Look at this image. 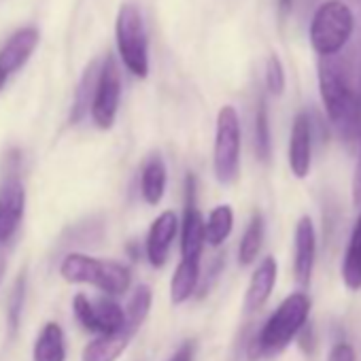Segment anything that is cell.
Returning <instances> with one entry per match:
<instances>
[{
  "instance_id": "obj_18",
  "label": "cell",
  "mask_w": 361,
  "mask_h": 361,
  "mask_svg": "<svg viewBox=\"0 0 361 361\" xmlns=\"http://www.w3.org/2000/svg\"><path fill=\"white\" fill-rule=\"evenodd\" d=\"M200 285V259H183L176 264L170 279V302L172 306L185 304Z\"/></svg>"
},
{
  "instance_id": "obj_27",
  "label": "cell",
  "mask_w": 361,
  "mask_h": 361,
  "mask_svg": "<svg viewBox=\"0 0 361 361\" xmlns=\"http://www.w3.org/2000/svg\"><path fill=\"white\" fill-rule=\"evenodd\" d=\"M287 87V77H285V66L276 54H272L266 62V90L270 96H283Z\"/></svg>"
},
{
  "instance_id": "obj_21",
  "label": "cell",
  "mask_w": 361,
  "mask_h": 361,
  "mask_svg": "<svg viewBox=\"0 0 361 361\" xmlns=\"http://www.w3.org/2000/svg\"><path fill=\"white\" fill-rule=\"evenodd\" d=\"M32 361H66V338L62 325L49 321L37 336Z\"/></svg>"
},
{
  "instance_id": "obj_31",
  "label": "cell",
  "mask_w": 361,
  "mask_h": 361,
  "mask_svg": "<svg viewBox=\"0 0 361 361\" xmlns=\"http://www.w3.org/2000/svg\"><path fill=\"white\" fill-rule=\"evenodd\" d=\"M5 272H7V257L3 251H0V283H3V279H5Z\"/></svg>"
},
{
  "instance_id": "obj_2",
  "label": "cell",
  "mask_w": 361,
  "mask_h": 361,
  "mask_svg": "<svg viewBox=\"0 0 361 361\" xmlns=\"http://www.w3.org/2000/svg\"><path fill=\"white\" fill-rule=\"evenodd\" d=\"M310 298L304 291H295L287 295L276 310L268 317V321L262 325V329L255 334V338L249 344V357L251 361L270 359L279 353H283L308 325L310 317Z\"/></svg>"
},
{
  "instance_id": "obj_23",
  "label": "cell",
  "mask_w": 361,
  "mask_h": 361,
  "mask_svg": "<svg viewBox=\"0 0 361 361\" xmlns=\"http://www.w3.org/2000/svg\"><path fill=\"white\" fill-rule=\"evenodd\" d=\"M234 230V211L230 204L215 207L207 217V245L221 247Z\"/></svg>"
},
{
  "instance_id": "obj_8",
  "label": "cell",
  "mask_w": 361,
  "mask_h": 361,
  "mask_svg": "<svg viewBox=\"0 0 361 361\" xmlns=\"http://www.w3.org/2000/svg\"><path fill=\"white\" fill-rule=\"evenodd\" d=\"M73 312L85 331L96 336H111L126 327V308H121L113 298L90 300L85 293L73 298Z\"/></svg>"
},
{
  "instance_id": "obj_29",
  "label": "cell",
  "mask_w": 361,
  "mask_h": 361,
  "mask_svg": "<svg viewBox=\"0 0 361 361\" xmlns=\"http://www.w3.org/2000/svg\"><path fill=\"white\" fill-rule=\"evenodd\" d=\"M196 350H198V344L194 340H185L183 344H180L168 361H194L196 359Z\"/></svg>"
},
{
  "instance_id": "obj_4",
  "label": "cell",
  "mask_w": 361,
  "mask_h": 361,
  "mask_svg": "<svg viewBox=\"0 0 361 361\" xmlns=\"http://www.w3.org/2000/svg\"><path fill=\"white\" fill-rule=\"evenodd\" d=\"M355 18L344 0H325L310 22V45L321 58H336L350 41Z\"/></svg>"
},
{
  "instance_id": "obj_12",
  "label": "cell",
  "mask_w": 361,
  "mask_h": 361,
  "mask_svg": "<svg viewBox=\"0 0 361 361\" xmlns=\"http://www.w3.org/2000/svg\"><path fill=\"white\" fill-rule=\"evenodd\" d=\"M317 262V230L308 215L300 217L293 230V279L300 287L310 283Z\"/></svg>"
},
{
  "instance_id": "obj_9",
  "label": "cell",
  "mask_w": 361,
  "mask_h": 361,
  "mask_svg": "<svg viewBox=\"0 0 361 361\" xmlns=\"http://www.w3.org/2000/svg\"><path fill=\"white\" fill-rule=\"evenodd\" d=\"M119 102H121V75H119L117 60L109 54L102 60L92 111H90L92 121L98 130H111L115 126Z\"/></svg>"
},
{
  "instance_id": "obj_3",
  "label": "cell",
  "mask_w": 361,
  "mask_h": 361,
  "mask_svg": "<svg viewBox=\"0 0 361 361\" xmlns=\"http://www.w3.org/2000/svg\"><path fill=\"white\" fill-rule=\"evenodd\" d=\"M60 274L73 285H92L106 295H123L132 285L128 266L113 259H98L85 253H68L60 264Z\"/></svg>"
},
{
  "instance_id": "obj_5",
  "label": "cell",
  "mask_w": 361,
  "mask_h": 361,
  "mask_svg": "<svg viewBox=\"0 0 361 361\" xmlns=\"http://www.w3.org/2000/svg\"><path fill=\"white\" fill-rule=\"evenodd\" d=\"M115 43L119 58L136 79L149 77V37L140 9L134 3H123L115 20Z\"/></svg>"
},
{
  "instance_id": "obj_11",
  "label": "cell",
  "mask_w": 361,
  "mask_h": 361,
  "mask_svg": "<svg viewBox=\"0 0 361 361\" xmlns=\"http://www.w3.org/2000/svg\"><path fill=\"white\" fill-rule=\"evenodd\" d=\"M39 30L35 26H26L18 30L0 49V92L9 83V79L24 68V64L32 58L39 45Z\"/></svg>"
},
{
  "instance_id": "obj_28",
  "label": "cell",
  "mask_w": 361,
  "mask_h": 361,
  "mask_svg": "<svg viewBox=\"0 0 361 361\" xmlns=\"http://www.w3.org/2000/svg\"><path fill=\"white\" fill-rule=\"evenodd\" d=\"M355 348L348 342H336L327 355V361H355Z\"/></svg>"
},
{
  "instance_id": "obj_25",
  "label": "cell",
  "mask_w": 361,
  "mask_h": 361,
  "mask_svg": "<svg viewBox=\"0 0 361 361\" xmlns=\"http://www.w3.org/2000/svg\"><path fill=\"white\" fill-rule=\"evenodd\" d=\"M151 302H153V291L149 285H138L132 295H130V302L126 306V321L140 329V325L145 323V319L149 317V310H151Z\"/></svg>"
},
{
  "instance_id": "obj_1",
  "label": "cell",
  "mask_w": 361,
  "mask_h": 361,
  "mask_svg": "<svg viewBox=\"0 0 361 361\" xmlns=\"http://www.w3.org/2000/svg\"><path fill=\"white\" fill-rule=\"evenodd\" d=\"M319 94L329 121L346 136L361 130V92L355 90L348 68L336 58L319 62Z\"/></svg>"
},
{
  "instance_id": "obj_6",
  "label": "cell",
  "mask_w": 361,
  "mask_h": 361,
  "mask_svg": "<svg viewBox=\"0 0 361 361\" xmlns=\"http://www.w3.org/2000/svg\"><path fill=\"white\" fill-rule=\"evenodd\" d=\"M240 119L232 104H226L217 113L215 145H213V174L217 183L234 185L240 174Z\"/></svg>"
},
{
  "instance_id": "obj_14",
  "label": "cell",
  "mask_w": 361,
  "mask_h": 361,
  "mask_svg": "<svg viewBox=\"0 0 361 361\" xmlns=\"http://www.w3.org/2000/svg\"><path fill=\"white\" fill-rule=\"evenodd\" d=\"M287 161L295 178H306L312 168V123L306 113H298L291 123Z\"/></svg>"
},
{
  "instance_id": "obj_30",
  "label": "cell",
  "mask_w": 361,
  "mask_h": 361,
  "mask_svg": "<svg viewBox=\"0 0 361 361\" xmlns=\"http://www.w3.org/2000/svg\"><path fill=\"white\" fill-rule=\"evenodd\" d=\"M350 198L357 209H361V149H359V159L355 164V174H353V185H350Z\"/></svg>"
},
{
  "instance_id": "obj_26",
  "label": "cell",
  "mask_w": 361,
  "mask_h": 361,
  "mask_svg": "<svg viewBox=\"0 0 361 361\" xmlns=\"http://www.w3.org/2000/svg\"><path fill=\"white\" fill-rule=\"evenodd\" d=\"M26 295H28V283H26V274H20L13 283L11 295H9V310H7V323H9V334L16 336L22 314H24V306H26Z\"/></svg>"
},
{
  "instance_id": "obj_10",
  "label": "cell",
  "mask_w": 361,
  "mask_h": 361,
  "mask_svg": "<svg viewBox=\"0 0 361 361\" xmlns=\"http://www.w3.org/2000/svg\"><path fill=\"white\" fill-rule=\"evenodd\" d=\"M207 247V219L202 217L196 200V176L185 178V211L180 219V257L200 259Z\"/></svg>"
},
{
  "instance_id": "obj_19",
  "label": "cell",
  "mask_w": 361,
  "mask_h": 361,
  "mask_svg": "<svg viewBox=\"0 0 361 361\" xmlns=\"http://www.w3.org/2000/svg\"><path fill=\"white\" fill-rule=\"evenodd\" d=\"M340 276L348 291L361 289V211H359V215L353 224L350 236H348V245H346L342 266H340Z\"/></svg>"
},
{
  "instance_id": "obj_16",
  "label": "cell",
  "mask_w": 361,
  "mask_h": 361,
  "mask_svg": "<svg viewBox=\"0 0 361 361\" xmlns=\"http://www.w3.org/2000/svg\"><path fill=\"white\" fill-rule=\"evenodd\" d=\"M136 331L138 329L126 321V327L121 331L94 338L92 342L85 344V348L81 353V361H117L130 346Z\"/></svg>"
},
{
  "instance_id": "obj_20",
  "label": "cell",
  "mask_w": 361,
  "mask_h": 361,
  "mask_svg": "<svg viewBox=\"0 0 361 361\" xmlns=\"http://www.w3.org/2000/svg\"><path fill=\"white\" fill-rule=\"evenodd\" d=\"M100 68H102V62H100V60H92V62L85 66V71H83V75H81V79H79L77 92H75L73 106H71V121H73V123L83 121V117L92 111V102H94V94H96Z\"/></svg>"
},
{
  "instance_id": "obj_17",
  "label": "cell",
  "mask_w": 361,
  "mask_h": 361,
  "mask_svg": "<svg viewBox=\"0 0 361 361\" xmlns=\"http://www.w3.org/2000/svg\"><path fill=\"white\" fill-rule=\"evenodd\" d=\"M168 183L166 161L159 153H151L140 170V196L149 207H157L164 200Z\"/></svg>"
},
{
  "instance_id": "obj_22",
  "label": "cell",
  "mask_w": 361,
  "mask_h": 361,
  "mask_svg": "<svg viewBox=\"0 0 361 361\" xmlns=\"http://www.w3.org/2000/svg\"><path fill=\"white\" fill-rule=\"evenodd\" d=\"M264 236H266V224L262 213H253L240 245H238V264L240 266H251L257 262V255L262 253L264 247Z\"/></svg>"
},
{
  "instance_id": "obj_13",
  "label": "cell",
  "mask_w": 361,
  "mask_h": 361,
  "mask_svg": "<svg viewBox=\"0 0 361 361\" xmlns=\"http://www.w3.org/2000/svg\"><path fill=\"white\" fill-rule=\"evenodd\" d=\"M178 232H180V224L172 211H164L153 219V224L147 232V240H145V255L153 268L159 270L166 266L170 247Z\"/></svg>"
},
{
  "instance_id": "obj_7",
  "label": "cell",
  "mask_w": 361,
  "mask_h": 361,
  "mask_svg": "<svg viewBox=\"0 0 361 361\" xmlns=\"http://www.w3.org/2000/svg\"><path fill=\"white\" fill-rule=\"evenodd\" d=\"M26 211V190L20 172V151H9L0 178V245H9Z\"/></svg>"
},
{
  "instance_id": "obj_15",
  "label": "cell",
  "mask_w": 361,
  "mask_h": 361,
  "mask_svg": "<svg viewBox=\"0 0 361 361\" xmlns=\"http://www.w3.org/2000/svg\"><path fill=\"white\" fill-rule=\"evenodd\" d=\"M276 279H279V262L268 255L257 264V268L253 270V274L249 279V287L245 293V310L247 312H259L268 304V300L274 291Z\"/></svg>"
},
{
  "instance_id": "obj_24",
  "label": "cell",
  "mask_w": 361,
  "mask_h": 361,
  "mask_svg": "<svg viewBox=\"0 0 361 361\" xmlns=\"http://www.w3.org/2000/svg\"><path fill=\"white\" fill-rule=\"evenodd\" d=\"M253 140H255V153L262 161L270 159L272 153V132H270V113L268 102L262 96L255 109V126H253Z\"/></svg>"
},
{
  "instance_id": "obj_32",
  "label": "cell",
  "mask_w": 361,
  "mask_h": 361,
  "mask_svg": "<svg viewBox=\"0 0 361 361\" xmlns=\"http://www.w3.org/2000/svg\"><path fill=\"white\" fill-rule=\"evenodd\" d=\"M291 7H293V0H279V9H281V13H289Z\"/></svg>"
}]
</instances>
